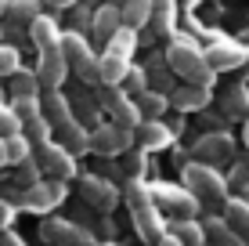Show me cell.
<instances>
[{
  "label": "cell",
  "mask_w": 249,
  "mask_h": 246,
  "mask_svg": "<svg viewBox=\"0 0 249 246\" xmlns=\"http://www.w3.org/2000/svg\"><path fill=\"white\" fill-rule=\"evenodd\" d=\"M246 149H249V120H246Z\"/></svg>",
  "instance_id": "47"
},
{
  "label": "cell",
  "mask_w": 249,
  "mask_h": 246,
  "mask_svg": "<svg viewBox=\"0 0 249 246\" xmlns=\"http://www.w3.org/2000/svg\"><path fill=\"white\" fill-rule=\"evenodd\" d=\"M11 134H22V120L11 113V109L0 105V138H11Z\"/></svg>",
  "instance_id": "36"
},
{
  "label": "cell",
  "mask_w": 249,
  "mask_h": 246,
  "mask_svg": "<svg viewBox=\"0 0 249 246\" xmlns=\"http://www.w3.org/2000/svg\"><path fill=\"white\" fill-rule=\"evenodd\" d=\"M15 73H18V51L0 47V76H15Z\"/></svg>",
  "instance_id": "37"
},
{
  "label": "cell",
  "mask_w": 249,
  "mask_h": 246,
  "mask_svg": "<svg viewBox=\"0 0 249 246\" xmlns=\"http://www.w3.org/2000/svg\"><path fill=\"white\" fill-rule=\"evenodd\" d=\"M170 235H174L181 246H202L206 243V232L199 221H174L170 225Z\"/></svg>",
  "instance_id": "25"
},
{
  "label": "cell",
  "mask_w": 249,
  "mask_h": 246,
  "mask_svg": "<svg viewBox=\"0 0 249 246\" xmlns=\"http://www.w3.org/2000/svg\"><path fill=\"white\" fill-rule=\"evenodd\" d=\"M7 7H11V0H0V19L7 15Z\"/></svg>",
  "instance_id": "45"
},
{
  "label": "cell",
  "mask_w": 249,
  "mask_h": 246,
  "mask_svg": "<svg viewBox=\"0 0 249 246\" xmlns=\"http://www.w3.org/2000/svg\"><path fill=\"white\" fill-rule=\"evenodd\" d=\"M134 44H137V40H134V29H126V25H123V29H119L112 40H108V55H119V58H126V55L134 51Z\"/></svg>",
  "instance_id": "33"
},
{
  "label": "cell",
  "mask_w": 249,
  "mask_h": 246,
  "mask_svg": "<svg viewBox=\"0 0 249 246\" xmlns=\"http://www.w3.org/2000/svg\"><path fill=\"white\" fill-rule=\"evenodd\" d=\"M72 69L80 73V80H87V83H101V69H98V58H94V55L80 58V62H76Z\"/></svg>",
  "instance_id": "34"
},
{
  "label": "cell",
  "mask_w": 249,
  "mask_h": 246,
  "mask_svg": "<svg viewBox=\"0 0 249 246\" xmlns=\"http://www.w3.org/2000/svg\"><path fill=\"white\" fill-rule=\"evenodd\" d=\"M202 58H206V51H199V44H195L192 37H184V33H181V37H174V40H170V51H166V65H170L174 73L188 76V73L195 69V65L202 62Z\"/></svg>",
  "instance_id": "3"
},
{
  "label": "cell",
  "mask_w": 249,
  "mask_h": 246,
  "mask_svg": "<svg viewBox=\"0 0 249 246\" xmlns=\"http://www.w3.org/2000/svg\"><path fill=\"white\" fill-rule=\"evenodd\" d=\"M87 4H98V0H87Z\"/></svg>",
  "instance_id": "49"
},
{
  "label": "cell",
  "mask_w": 249,
  "mask_h": 246,
  "mask_svg": "<svg viewBox=\"0 0 249 246\" xmlns=\"http://www.w3.org/2000/svg\"><path fill=\"white\" fill-rule=\"evenodd\" d=\"M224 113H228V116H242V113H249V95H246L242 83L228 87V95H224Z\"/></svg>",
  "instance_id": "31"
},
{
  "label": "cell",
  "mask_w": 249,
  "mask_h": 246,
  "mask_svg": "<svg viewBox=\"0 0 249 246\" xmlns=\"http://www.w3.org/2000/svg\"><path fill=\"white\" fill-rule=\"evenodd\" d=\"M130 141H134V131H123V127H116V123L94 127V134H90V149L101 152V156H119Z\"/></svg>",
  "instance_id": "4"
},
{
  "label": "cell",
  "mask_w": 249,
  "mask_h": 246,
  "mask_svg": "<svg viewBox=\"0 0 249 246\" xmlns=\"http://www.w3.org/2000/svg\"><path fill=\"white\" fill-rule=\"evenodd\" d=\"M80 192H83V199L94 203L98 210H112L116 199H119V192L112 189V185H108L105 177H94V174H87V177L80 181Z\"/></svg>",
  "instance_id": "10"
},
{
  "label": "cell",
  "mask_w": 249,
  "mask_h": 246,
  "mask_svg": "<svg viewBox=\"0 0 249 246\" xmlns=\"http://www.w3.org/2000/svg\"><path fill=\"white\" fill-rule=\"evenodd\" d=\"M242 76H249V47H246V58H242Z\"/></svg>",
  "instance_id": "44"
},
{
  "label": "cell",
  "mask_w": 249,
  "mask_h": 246,
  "mask_svg": "<svg viewBox=\"0 0 249 246\" xmlns=\"http://www.w3.org/2000/svg\"><path fill=\"white\" fill-rule=\"evenodd\" d=\"M123 29V15H119V4H101L94 11V33L101 40H112L116 33Z\"/></svg>",
  "instance_id": "15"
},
{
  "label": "cell",
  "mask_w": 249,
  "mask_h": 246,
  "mask_svg": "<svg viewBox=\"0 0 249 246\" xmlns=\"http://www.w3.org/2000/svg\"><path fill=\"white\" fill-rule=\"evenodd\" d=\"M44 4V11H65V7H76L80 0H40Z\"/></svg>",
  "instance_id": "40"
},
{
  "label": "cell",
  "mask_w": 249,
  "mask_h": 246,
  "mask_svg": "<svg viewBox=\"0 0 249 246\" xmlns=\"http://www.w3.org/2000/svg\"><path fill=\"white\" fill-rule=\"evenodd\" d=\"M170 127H162L159 120H148V123H141V131H137V141H141V149H162V145H170Z\"/></svg>",
  "instance_id": "24"
},
{
  "label": "cell",
  "mask_w": 249,
  "mask_h": 246,
  "mask_svg": "<svg viewBox=\"0 0 249 246\" xmlns=\"http://www.w3.org/2000/svg\"><path fill=\"white\" fill-rule=\"evenodd\" d=\"M98 69H101V83L116 87V83L126 80L130 65H126V58H119V55H101V58H98Z\"/></svg>",
  "instance_id": "19"
},
{
  "label": "cell",
  "mask_w": 249,
  "mask_h": 246,
  "mask_svg": "<svg viewBox=\"0 0 249 246\" xmlns=\"http://www.w3.org/2000/svg\"><path fill=\"white\" fill-rule=\"evenodd\" d=\"M62 149H69V152H83V149H90V134H87V131H80V123L62 127Z\"/></svg>",
  "instance_id": "30"
},
{
  "label": "cell",
  "mask_w": 249,
  "mask_h": 246,
  "mask_svg": "<svg viewBox=\"0 0 249 246\" xmlns=\"http://www.w3.org/2000/svg\"><path fill=\"white\" fill-rule=\"evenodd\" d=\"M228 185H235V189H249V170H246L242 163L231 170V181H228Z\"/></svg>",
  "instance_id": "38"
},
{
  "label": "cell",
  "mask_w": 249,
  "mask_h": 246,
  "mask_svg": "<svg viewBox=\"0 0 249 246\" xmlns=\"http://www.w3.org/2000/svg\"><path fill=\"white\" fill-rule=\"evenodd\" d=\"M58 51L65 55V62H69V65H76L80 58H87V55H90V47H87V40H83V33H80V29L62 33V44H58Z\"/></svg>",
  "instance_id": "23"
},
{
  "label": "cell",
  "mask_w": 249,
  "mask_h": 246,
  "mask_svg": "<svg viewBox=\"0 0 249 246\" xmlns=\"http://www.w3.org/2000/svg\"><path fill=\"white\" fill-rule=\"evenodd\" d=\"M119 15H123L126 29H141V25H148L152 0H126V4H119Z\"/></svg>",
  "instance_id": "22"
},
{
  "label": "cell",
  "mask_w": 249,
  "mask_h": 246,
  "mask_svg": "<svg viewBox=\"0 0 249 246\" xmlns=\"http://www.w3.org/2000/svg\"><path fill=\"white\" fill-rule=\"evenodd\" d=\"M126 199H130V207L134 210H144V207H152V192L148 189H144V185L141 181H130V185H126Z\"/></svg>",
  "instance_id": "35"
},
{
  "label": "cell",
  "mask_w": 249,
  "mask_h": 246,
  "mask_svg": "<svg viewBox=\"0 0 249 246\" xmlns=\"http://www.w3.org/2000/svg\"><path fill=\"white\" fill-rule=\"evenodd\" d=\"M65 76H69V62H65V55L62 51H40V65H36V80H40V87H62L65 83Z\"/></svg>",
  "instance_id": "6"
},
{
  "label": "cell",
  "mask_w": 249,
  "mask_h": 246,
  "mask_svg": "<svg viewBox=\"0 0 249 246\" xmlns=\"http://www.w3.org/2000/svg\"><path fill=\"white\" fill-rule=\"evenodd\" d=\"M156 196L162 199V207L177 217V221H195V210H199V199L188 189H156Z\"/></svg>",
  "instance_id": "8"
},
{
  "label": "cell",
  "mask_w": 249,
  "mask_h": 246,
  "mask_svg": "<svg viewBox=\"0 0 249 246\" xmlns=\"http://www.w3.org/2000/svg\"><path fill=\"white\" fill-rule=\"evenodd\" d=\"M7 15H11L18 25H33L40 15H44V4H40V0H11Z\"/></svg>",
  "instance_id": "27"
},
{
  "label": "cell",
  "mask_w": 249,
  "mask_h": 246,
  "mask_svg": "<svg viewBox=\"0 0 249 246\" xmlns=\"http://www.w3.org/2000/svg\"><path fill=\"white\" fill-rule=\"evenodd\" d=\"M44 239L51 243H69V246H90V235L87 232H80L76 225H69V221H44Z\"/></svg>",
  "instance_id": "12"
},
{
  "label": "cell",
  "mask_w": 249,
  "mask_h": 246,
  "mask_svg": "<svg viewBox=\"0 0 249 246\" xmlns=\"http://www.w3.org/2000/svg\"><path fill=\"white\" fill-rule=\"evenodd\" d=\"M11 221H15V210H11V203H7V199H0V232H4V228L11 225Z\"/></svg>",
  "instance_id": "39"
},
{
  "label": "cell",
  "mask_w": 249,
  "mask_h": 246,
  "mask_svg": "<svg viewBox=\"0 0 249 246\" xmlns=\"http://www.w3.org/2000/svg\"><path fill=\"white\" fill-rule=\"evenodd\" d=\"M242 58H246V47L235 44V40H217V44L206 51V62H210L213 73H220V69H242Z\"/></svg>",
  "instance_id": "9"
},
{
  "label": "cell",
  "mask_w": 249,
  "mask_h": 246,
  "mask_svg": "<svg viewBox=\"0 0 249 246\" xmlns=\"http://www.w3.org/2000/svg\"><path fill=\"white\" fill-rule=\"evenodd\" d=\"M33 159H36V167H40L44 174H51L54 181H65V177H72V170H76L72 152L62 149V145H54V141L36 145V149H33Z\"/></svg>",
  "instance_id": "2"
},
{
  "label": "cell",
  "mask_w": 249,
  "mask_h": 246,
  "mask_svg": "<svg viewBox=\"0 0 249 246\" xmlns=\"http://www.w3.org/2000/svg\"><path fill=\"white\" fill-rule=\"evenodd\" d=\"M7 163H11V159H7V141L0 138V167H7Z\"/></svg>",
  "instance_id": "42"
},
{
  "label": "cell",
  "mask_w": 249,
  "mask_h": 246,
  "mask_svg": "<svg viewBox=\"0 0 249 246\" xmlns=\"http://www.w3.org/2000/svg\"><path fill=\"white\" fill-rule=\"evenodd\" d=\"M40 116H44V120H47L51 127H58V131L72 123V113H69V101H65L62 95H54V91H51V95L44 98V105H40Z\"/></svg>",
  "instance_id": "17"
},
{
  "label": "cell",
  "mask_w": 249,
  "mask_h": 246,
  "mask_svg": "<svg viewBox=\"0 0 249 246\" xmlns=\"http://www.w3.org/2000/svg\"><path fill=\"white\" fill-rule=\"evenodd\" d=\"M224 221H228L231 232L249 246V203L246 199H228L224 203Z\"/></svg>",
  "instance_id": "13"
},
{
  "label": "cell",
  "mask_w": 249,
  "mask_h": 246,
  "mask_svg": "<svg viewBox=\"0 0 249 246\" xmlns=\"http://www.w3.org/2000/svg\"><path fill=\"white\" fill-rule=\"evenodd\" d=\"M108 4H126V0H108Z\"/></svg>",
  "instance_id": "48"
},
{
  "label": "cell",
  "mask_w": 249,
  "mask_h": 246,
  "mask_svg": "<svg viewBox=\"0 0 249 246\" xmlns=\"http://www.w3.org/2000/svg\"><path fill=\"white\" fill-rule=\"evenodd\" d=\"M126 80H130V87L137 91V95L144 91V73H126Z\"/></svg>",
  "instance_id": "41"
},
{
  "label": "cell",
  "mask_w": 249,
  "mask_h": 246,
  "mask_svg": "<svg viewBox=\"0 0 249 246\" xmlns=\"http://www.w3.org/2000/svg\"><path fill=\"white\" fill-rule=\"evenodd\" d=\"M134 98H137L141 116H148V120H159V116L170 109V95H162V91H148V87H144L141 95H134Z\"/></svg>",
  "instance_id": "20"
},
{
  "label": "cell",
  "mask_w": 249,
  "mask_h": 246,
  "mask_svg": "<svg viewBox=\"0 0 249 246\" xmlns=\"http://www.w3.org/2000/svg\"><path fill=\"white\" fill-rule=\"evenodd\" d=\"M195 156H199V163H206V167L224 163L228 156H235V141H231V134H224V131L206 134V138L195 141Z\"/></svg>",
  "instance_id": "5"
},
{
  "label": "cell",
  "mask_w": 249,
  "mask_h": 246,
  "mask_svg": "<svg viewBox=\"0 0 249 246\" xmlns=\"http://www.w3.org/2000/svg\"><path fill=\"white\" fill-rule=\"evenodd\" d=\"M184 189L199 203H228V177L206 163H188L184 167Z\"/></svg>",
  "instance_id": "1"
},
{
  "label": "cell",
  "mask_w": 249,
  "mask_h": 246,
  "mask_svg": "<svg viewBox=\"0 0 249 246\" xmlns=\"http://www.w3.org/2000/svg\"><path fill=\"white\" fill-rule=\"evenodd\" d=\"M29 40L40 51H58V44H62V29H58V22L51 19V15H40V19L29 25Z\"/></svg>",
  "instance_id": "11"
},
{
  "label": "cell",
  "mask_w": 249,
  "mask_h": 246,
  "mask_svg": "<svg viewBox=\"0 0 249 246\" xmlns=\"http://www.w3.org/2000/svg\"><path fill=\"white\" fill-rule=\"evenodd\" d=\"M7 141V159H11V163H29L33 159V145L29 141H25V134H11V138H4Z\"/></svg>",
  "instance_id": "32"
},
{
  "label": "cell",
  "mask_w": 249,
  "mask_h": 246,
  "mask_svg": "<svg viewBox=\"0 0 249 246\" xmlns=\"http://www.w3.org/2000/svg\"><path fill=\"white\" fill-rule=\"evenodd\" d=\"M65 199V185L62 181H36L33 189H25V207L36 210V214H47L54 203Z\"/></svg>",
  "instance_id": "7"
},
{
  "label": "cell",
  "mask_w": 249,
  "mask_h": 246,
  "mask_svg": "<svg viewBox=\"0 0 249 246\" xmlns=\"http://www.w3.org/2000/svg\"><path fill=\"white\" fill-rule=\"evenodd\" d=\"M112 123L130 131V127H141V109H137V98H123L119 105L112 109Z\"/></svg>",
  "instance_id": "26"
},
{
  "label": "cell",
  "mask_w": 249,
  "mask_h": 246,
  "mask_svg": "<svg viewBox=\"0 0 249 246\" xmlns=\"http://www.w3.org/2000/svg\"><path fill=\"white\" fill-rule=\"evenodd\" d=\"M202 232H206V239H213L217 246H246V243L228 228L224 217H206V221H202Z\"/></svg>",
  "instance_id": "21"
},
{
  "label": "cell",
  "mask_w": 249,
  "mask_h": 246,
  "mask_svg": "<svg viewBox=\"0 0 249 246\" xmlns=\"http://www.w3.org/2000/svg\"><path fill=\"white\" fill-rule=\"evenodd\" d=\"M36 87H40L36 73H25V69H18V73L11 76V95H15V98H36Z\"/></svg>",
  "instance_id": "29"
},
{
  "label": "cell",
  "mask_w": 249,
  "mask_h": 246,
  "mask_svg": "<svg viewBox=\"0 0 249 246\" xmlns=\"http://www.w3.org/2000/svg\"><path fill=\"white\" fill-rule=\"evenodd\" d=\"M134 225H137V232H141V239H152V243H159L162 235H166V225H162V214H159L156 207L134 210Z\"/></svg>",
  "instance_id": "16"
},
{
  "label": "cell",
  "mask_w": 249,
  "mask_h": 246,
  "mask_svg": "<svg viewBox=\"0 0 249 246\" xmlns=\"http://www.w3.org/2000/svg\"><path fill=\"white\" fill-rule=\"evenodd\" d=\"M22 134H25V141L36 149V145H44V141H51V123L44 116H33V120L22 123Z\"/></svg>",
  "instance_id": "28"
},
{
  "label": "cell",
  "mask_w": 249,
  "mask_h": 246,
  "mask_svg": "<svg viewBox=\"0 0 249 246\" xmlns=\"http://www.w3.org/2000/svg\"><path fill=\"white\" fill-rule=\"evenodd\" d=\"M174 19H177V0H152V15H148V25L159 33H170L174 29Z\"/></svg>",
  "instance_id": "18"
},
{
  "label": "cell",
  "mask_w": 249,
  "mask_h": 246,
  "mask_svg": "<svg viewBox=\"0 0 249 246\" xmlns=\"http://www.w3.org/2000/svg\"><path fill=\"white\" fill-rule=\"evenodd\" d=\"M206 101H210V91L192 87V83H184V87H177L174 95H170V105L181 109V113H199V109H206Z\"/></svg>",
  "instance_id": "14"
},
{
  "label": "cell",
  "mask_w": 249,
  "mask_h": 246,
  "mask_svg": "<svg viewBox=\"0 0 249 246\" xmlns=\"http://www.w3.org/2000/svg\"><path fill=\"white\" fill-rule=\"evenodd\" d=\"M156 246H181V243H177V239H174V235H170V232H166V235H162V239H159Z\"/></svg>",
  "instance_id": "43"
},
{
  "label": "cell",
  "mask_w": 249,
  "mask_h": 246,
  "mask_svg": "<svg viewBox=\"0 0 249 246\" xmlns=\"http://www.w3.org/2000/svg\"><path fill=\"white\" fill-rule=\"evenodd\" d=\"M242 167H246V170H249V152H246V156H242Z\"/></svg>",
  "instance_id": "46"
}]
</instances>
